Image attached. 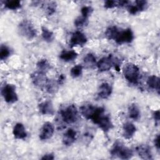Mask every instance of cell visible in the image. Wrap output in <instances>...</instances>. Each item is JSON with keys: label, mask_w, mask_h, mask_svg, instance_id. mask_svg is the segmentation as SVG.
<instances>
[{"label": "cell", "mask_w": 160, "mask_h": 160, "mask_svg": "<svg viewBox=\"0 0 160 160\" xmlns=\"http://www.w3.org/2000/svg\"><path fill=\"white\" fill-rule=\"evenodd\" d=\"M105 36L109 40H113L121 45L131 43L134 39V34L130 28L119 29L116 26L108 27L105 31Z\"/></svg>", "instance_id": "1"}, {"label": "cell", "mask_w": 160, "mask_h": 160, "mask_svg": "<svg viewBox=\"0 0 160 160\" xmlns=\"http://www.w3.org/2000/svg\"><path fill=\"white\" fill-rule=\"evenodd\" d=\"M90 119L104 132H108L113 128L109 116L106 114L105 109L102 107H96Z\"/></svg>", "instance_id": "2"}, {"label": "cell", "mask_w": 160, "mask_h": 160, "mask_svg": "<svg viewBox=\"0 0 160 160\" xmlns=\"http://www.w3.org/2000/svg\"><path fill=\"white\" fill-rule=\"evenodd\" d=\"M31 79L35 86L44 89L49 93H53L56 89L57 82L49 79L45 73L39 71H35L31 74Z\"/></svg>", "instance_id": "3"}, {"label": "cell", "mask_w": 160, "mask_h": 160, "mask_svg": "<svg viewBox=\"0 0 160 160\" xmlns=\"http://www.w3.org/2000/svg\"><path fill=\"white\" fill-rule=\"evenodd\" d=\"M110 153L112 156L122 159H129L133 156L132 151L118 140L116 141L113 144Z\"/></svg>", "instance_id": "4"}, {"label": "cell", "mask_w": 160, "mask_h": 160, "mask_svg": "<svg viewBox=\"0 0 160 160\" xmlns=\"http://www.w3.org/2000/svg\"><path fill=\"white\" fill-rule=\"evenodd\" d=\"M123 75L129 83L136 85L139 82L140 77L139 68L134 63H127L123 68Z\"/></svg>", "instance_id": "5"}, {"label": "cell", "mask_w": 160, "mask_h": 160, "mask_svg": "<svg viewBox=\"0 0 160 160\" xmlns=\"http://www.w3.org/2000/svg\"><path fill=\"white\" fill-rule=\"evenodd\" d=\"M59 114L62 121L67 124L76 122L78 118V111L74 104H69L62 108Z\"/></svg>", "instance_id": "6"}, {"label": "cell", "mask_w": 160, "mask_h": 160, "mask_svg": "<svg viewBox=\"0 0 160 160\" xmlns=\"http://www.w3.org/2000/svg\"><path fill=\"white\" fill-rule=\"evenodd\" d=\"M119 59L111 54L102 58L96 63V66L100 72H105L110 70L112 66H114L117 71L119 68Z\"/></svg>", "instance_id": "7"}, {"label": "cell", "mask_w": 160, "mask_h": 160, "mask_svg": "<svg viewBox=\"0 0 160 160\" xmlns=\"http://www.w3.org/2000/svg\"><path fill=\"white\" fill-rule=\"evenodd\" d=\"M18 31L24 38L28 40H32L36 38L37 31L31 21L24 19L18 25Z\"/></svg>", "instance_id": "8"}, {"label": "cell", "mask_w": 160, "mask_h": 160, "mask_svg": "<svg viewBox=\"0 0 160 160\" xmlns=\"http://www.w3.org/2000/svg\"><path fill=\"white\" fill-rule=\"evenodd\" d=\"M1 95L8 104H13L18 101V96L14 84L6 83L1 88Z\"/></svg>", "instance_id": "9"}, {"label": "cell", "mask_w": 160, "mask_h": 160, "mask_svg": "<svg viewBox=\"0 0 160 160\" xmlns=\"http://www.w3.org/2000/svg\"><path fill=\"white\" fill-rule=\"evenodd\" d=\"M88 41L86 35L80 31L74 32L69 39V46L71 47L82 46L86 44Z\"/></svg>", "instance_id": "10"}, {"label": "cell", "mask_w": 160, "mask_h": 160, "mask_svg": "<svg viewBox=\"0 0 160 160\" xmlns=\"http://www.w3.org/2000/svg\"><path fill=\"white\" fill-rule=\"evenodd\" d=\"M54 132V125L50 122H45L40 129L39 138L41 141H46L51 139L53 136Z\"/></svg>", "instance_id": "11"}, {"label": "cell", "mask_w": 160, "mask_h": 160, "mask_svg": "<svg viewBox=\"0 0 160 160\" xmlns=\"http://www.w3.org/2000/svg\"><path fill=\"white\" fill-rule=\"evenodd\" d=\"M126 7L129 14L135 15L140 12L144 11L147 8L148 2L144 0H138L136 1L132 4H131L130 2Z\"/></svg>", "instance_id": "12"}, {"label": "cell", "mask_w": 160, "mask_h": 160, "mask_svg": "<svg viewBox=\"0 0 160 160\" xmlns=\"http://www.w3.org/2000/svg\"><path fill=\"white\" fill-rule=\"evenodd\" d=\"M136 151L142 159H152V155L150 147L147 144H140L136 148Z\"/></svg>", "instance_id": "13"}, {"label": "cell", "mask_w": 160, "mask_h": 160, "mask_svg": "<svg viewBox=\"0 0 160 160\" xmlns=\"http://www.w3.org/2000/svg\"><path fill=\"white\" fill-rule=\"evenodd\" d=\"M38 109L42 115L52 116L54 113L53 104L49 100H46L39 103L38 104Z\"/></svg>", "instance_id": "14"}, {"label": "cell", "mask_w": 160, "mask_h": 160, "mask_svg": "<svg viewBox=\"0 0 160 160\" xmlns=\"http://www.w3.org/2000/svg\"><path fill=\"white\" fill-rule=\"evenodd\" d=\"M112 92V88L111 85L108 82H102L99 86L98 95L99 98L106 99L111 95Z\"/></svg>", "instance_id": "15"}, {"label": "cell", "mask_w": 160, "mask_h": 160, "mask_svg": "<svg viewBox=\"0 0 160 160\" xmlns=\"http://www.w3.org/2000/svg\"><path fill=\"white\" fill-rule=\"evenodd\" d=\"M77 139V133L73 129H68L62 136V143L66 146H71Z\"/></svg>", "instance_id": "16"}, {"label": "cell", "mask_w": 160, "mask_h": 160, "mask_svg": "<svg viewBox=\"0 0 160 160\" xmlns=\"http://www.w3.org/2000/svg\"><path fill=\"white\" fill-rule=\"evenodd\" d=\"M136 132V127L131 122H126L122 126V136L126 139H131Z\"/></svg>", "instance_id": "17"}, {"label": "cell", "mask_w": 160, "mask_h": 160, "mask_svg": "<svg viewBox=\"0 0 160 160\" xmlns=\"http://www.w3.org/2000/svg\"><path fill=\"white\" fill-rule=\"evenodd\" d=\"M14 137L18 139H24L27 137V132L23 124L21 122L16 123L12 129Z\"/></svg>", "instance_id": "18"}, {"label": "cell", "mask_w": 160, "mask_h": 160, "mask_svg": "<svg viewBox=\"0 0 160 160\" xmlns=\"http://www.w3.org/2000/svg\"><path fill=\"white\" fill-rule=\"evenodd\" d=\"M78 55L74 50H63L59 54V58L64 62H71L76 59Z\"/></svg>", "instance_id": "19"}, {"label": "cell", "mask_w": 160, "mask_h": 160, "mask_svg": "<svg viewBox=\"0 0 160 160\" xmlns=\"http://www.w3.org/2000/svg\"><path fill=\"white\" fill-rule=\"evenodd\" d=\"M96 106L90 104H86L81 106L80 112L81 115L86 119H90L93 112L96 109Z\"/></svg>", "instance_id": "20"}, {"label": "cell", "mask_w": 160, "mask_h": 160, "mask_svg": "<svg viewBox=\"0 0 160 160\" xmlns=\"http://www.w3.org/2000/svg\"><path fill=\"white\" fill-rule=\"evenodd\" d=\"M159 78L155 75L150 76L147 79V85L148 87L153 90H155L158 94H159Z\"/></svg>", "instance_id": "21"}, {"label": "cell", "mask_w": 160, "mask_h": 160, "mask_svg": "<svg viewBox=\"0 0 160 160\" xmlns=\"http://www.w3.org/2000/svg\"><path fill=\"white\" fill-rule=\"evenodd\" d=\"M129 1H112V0H108L104 1V7L106 9H112L116 7H122L127 6L129 4Z\"/></svg>", "instance_id": "22"}, {"label": "cell", "mask_w": 160, "mask_h": 160, "mask_svg": "<svg viewBox=\"0 0 160 160\" xmlns=\"http://www.w3.org/2000/svg\"><path fill=\"white\" fill-rule=\"evenodd\" d=\"M128 116L129 118L137 121L141 117V111L136 104H131L128 107Z\"/></svg>", "instance_id": "23"}, {"label": "cell", "mask_w": 160, "mask_h": 160, "mask_svg": "<svg viewBox=\"0 0 160 160\" xmlns=\"http://www.w3.org/2000/svg\"><path fill=\"white\" fill-rule=\"evenodd\" d=\"M36 67L38 71L45 74H46V72H48L51 68L50 62L46 59H39L36 63Z\"/></svg>", "instance_id": "24"}, {"label": "cell", "mask_w": 160, "mask_h": 160, "mask_svg": "<svg viewBox=\"0 0 160 160\" xmlns=\"http://www.w3.org/2000/svg\"><path fill=\"white\" fill-rule=\"evenodd\" d=\"M83 62L86 68H91L96 65V58L92 53L89 52L86 54L83 58Z\"/></svg>", "instance_id": "25"}, {"label": "cell", "mask_w": 160, "mask_h": 160, "mask_svg": "<svg viewBox=\"0 0 160 160\" xmlns=\"http://www.w3.org/2000/svg\"><path fill=\"white\" fill-rule=\"evenodd\" d=\"M41 36L43 40L47 42H51L54 39L53 32L44 26L41 27Z\"/></svg>", "instance_id": "26"}, {"label": "cell", "mask_w": 160, "mask_h": 160, "mask_svg": "<svg viewBox=\"0 0 160 160\" xmlns=\"http://www.w3.org/2000/svg\"><path fill=\"white\" fill-rule=\"evenodd\" d=\"M2 2L4 8L9 10H17L21 7V2L19 0H6Z\"/></svg>", "instance_id": "27"}, {"label": "cell", "mask_w": 160, "mask_h": 160, "mask_svg": "<svg viewBox=\"0 0 160 160\" xmlns=\"http://www.w3.org/2000/svg\"><path fill=\"white\" fill-rule=\"evenodd\" d=\"M44 7V9L46 11V13L48 16H52L53 14L56 12L57 8V4L54 1H49L48 2L46 5H43Z\"/></svg>", "instance_id": "28"}, {"label": "cell", "mask_w": 160, "mask_h": 160, "mask_svg": "<svg viewBox=\"0 0 160 160\" xmlns=\"http://www.w3.org/2000/svg\"><path fill=\"white\" fill-rule=\"evenodd\" d=\"M11 55V49L6 45L2 44L0 48V59L1 61L6 59Z\"/></svg>", "instance_id": "29"}, {"label": "cell", "mask_w": 160, "mask_h": 160, "mask_svg": "<svg viewBox=\"0 0 160 160\" xmlns=\"http://www.w3.org/2000/svg\"><path fill=\"white\" fill-rule=\"evenodd\" d=\"M82 73V66L80 64H77L73 66L70 70V74L73 78H76L81 76Z\"/></svg>", "instance_id": "30"}, {"label": "cell", "mask_w": 160, "mask_h": 160, "mask_svg": "<svg viewBox=\"0 0 160 160\" xmlns=\"http://www.w3.org/2000/svg\"><path fill=\"white\" fill-rule=\"evenodd\" d=\"M88 19L82 16H78L76 19H75L74 24V26L78 28H82L85 26H87L88 24Z\"/></svg>", "instance_id": "31"}, {"label": "cell", "mask_w": 160, "mask_h": 160, "mask_svg": "<svg viewBox=\"0 0 160 160\" xmlns=\"http://www.w3.org/2000/svg\"><path fill=\"white\" fill-rule=\"evenodd\" d=\"M92 11H93V9L92 8V7L89 6H84L81 9V16L87 18H89V17L92 14Z\"/></svg>", "instance_id": "32"}, {"label": "cell", "mask_w": 160, "mask_h": 160, "mask_svg": "<svg viewBox=\"0 0 160 160\" xmlns=\"http://www.w3.org/2000/svg\"><path fill=\"white\" fill-rule=\"evenodd\" d=\"M152 117L154 120L155 121L156 123H158L159 122V118H160V112L159 110L158 109L156 111H154L152 113Z\"/></svg>", "instance_id": "33"}, {"label": "cell", "mask_w": 160, "mask_h": 160, "mask_svg": "<svg viewBox=\"0 0 160 160\" xmlns=\"http://www.w3.org/2000/svg\"><path fill=\"white\" fill-rule=\"evenodd\" d=\"M54 159V156L52 153L45 154L41 158V159L42 160H52Z\"/></svg>", "instance_id": "34"}, {"label": "cell", "mask_w": 160, "mask_h": 160, "mask_svg": "<svg viewBox=\"0 0 160 160\" xmlns=\"http://www.w3.org/2000/svg\"><path fill=\"white\" fill-rule=\"evenodd\" d=\"M159 134H157L156 136L155 137L154 139V146L156 148V149L159 151V149H160V143H159Z\"/></svg>", "instance_id": "35"}, {"label": "cell", "mask_w": 160, "mask_h": 160, "mask_svg": "<svg viewBox=\"0 0 160 160\" xmlns=\"http://www.w3.org/2000/svg\"><path fill=\"white\" fill-rule=\"evenodd\" d=\"M65 79H66V77L64 76V74H61V75L59 76L58 79V81H57L58 84L59 85L63 84L64 82V81H65Z\"/></svg>", "instance_id": "36"}]
</instances>
